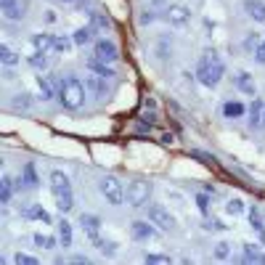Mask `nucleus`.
<instances>
[{"instance_id":"33","label":"nucleus","mask_w":265,"mask_h":265,"mask_svg":"<svg viewBox=\"0 0 265 265\" xmlns=\"http://www.w3.org/2000/svg\"><path fill=\"white\" fill-rule=\"evenodd\" d=\"M201 228H205V231H212V233H223V231H228V226H223V220H217V217H207V220L201 223Z\"/></svg>"},{"instance_id":"6","label":"nucleus","mask_w":265,"mask_h":265,"mask_svg":"<svg viewBox=\"0 0 265 265\" xmlns=\"http://www.w3.org/2000/svg\"><path fill=\"white\" fill-rule=\"evenodd\" d=\"M146 217L157 226L159 231H175L178 228V220H175V215L170 212L165 205H149V212H146Z\"/></svg>"},{"instance_id":"28","label":"nucleus","mask_w":265,"mask_h":265,"mask_svg":"<svg viewBox=\"0 0 265 265\" xmlns=\"http://www.w3.org/2000/svg\"><path fill=\"white\" fill-rule=\"evenodd\" d=\"M0 61H3V67H16L22 61V56L13 48H8V45H0Z\"/></svg>"},{"instance_id":"8","label":"nucleus","mask_w":265,"mask_h":265,"mask_svg":"<svg viewBox=\"0 0 265 265\" xmlns=\"http://www.w3.org/2000/svg\"><path fill=\"white\" fill-rule=\"evenodd\" d=\"M93 56H98L101 61H106V64H114V61L119 58V48H117L114 40L98 37L96 43H93Z\"/></svg>"},{"instance_id":"11","label":"nucleus","mask_w":265,"mask_h":265,"mask_svg":"<svg viewBox=\"0 0 265 265\" xmlns=\"http://www.w3.org/2000/svg\"><path fill=\"white\" fill-rule=\"evenodd\" d=\"M96 32H98V29L88 22V24H83V27H77V29H74V32H72V40H74L77 48H85V45L96 43Z\"/></svg>"},{"instance_id":"45","label":"nucleus","mask_w":265,"mask_h":265,"mask_svg":"<svg viewBox=\"0 0 265 265\" xmlns=\"http://www.w3.org/2000/svg\"><path fill=\"white\" fill-rule=\"evenodd\" d=\"M165 3H167V0H151V6H154V8H159V6H165Z\"/></svg>"},{"instance_id":"31","label":"nucleus","mask_w":265,"mask_h":265,"mask_svg":"<svg viewBox=\"0 0 265 265\" xmlns=\"http://www.w3.org/2000/svg\"><path fill=\"white\" fill-rule=\"evenodd\" d=\"M93 247H96L101 255H109V257L117 255V241H109V239H101V236H98V239H93Z\"/></svg>"},{"instance_id":"23","label":"nucleus","mask_w":265,"mask_h":265,"mask_svg":"<svg viewBox=\"0 0 265 265\" xmlns=\"http://www.w3.org/2000/svg\"><path fill=\"white\" fill-rule=\"evenodd\" d=\"M56 233H58V241H61V247H72V223L67 220V217H61V220L56 223Z\"/></svg>"},{"instance_id":"24","label":"nucleus","mask_w":265,"mask_h":265,"mask_svg":"<svg viewBox=\"0 0 265 265\" xmlns=\"http://www.w3.org/2000/svg\"><path fill=\"white\" fill-rule=\"evenodd\" d=\"M13 191H16V183H13V178L6 173L3 180H0V201H3V205H11Z\"/></svg>"},{"instance_id":"16","label":"nucleus","mask_w":265,"mask_h":265,"mask_svg":"<svg viewBox=\"0 0 265 265\" xmlns=\"http://www.w3.org/2000/svg\"><path fill=\"white\" fill-rule=\"evenodd\" d=\"M22 217H27V220H40V223H45V226L53 223L51 215H48V210H43V205H27V207L22 210Z\"/></svg>"},{"instance_id":"41","label":"nucleus","mask_w":265,"mask_h":265,"mask_svg":"<svg viewBox=\"0 0 265 265\" xmlns=\"http://www.w3.org/2000/svg\"><path fill=\"white\" fill-rule=\"evenodd\" d=\"M255 61H257V64H262V67H265V43H260L257 48H255Z\"/></svg>"},{"instance_id":"35","label":"nucleus","mask_w":265,"mask_h":265,"mask_svg":"<svg viewBox=\"0 0 265 265\" xmlns=\"http://www.w3.org/2000/svg\"><path fill=\"white\" fill-rule=\"evenodd\" d=\"M159 16H157V11H154V6L151 8H146V11H141V16H138V24L141 27H149V24H154Z\"/></svg>"},{"instance_id":"32","label":"nucleus","mask_w":265,"mask_h":265,"mask_svg":"<svg viewBox=\"0 0 265 265\" xmlns=\"http://www.w3.org/2000/svg\"><path fill=\"white\" fill-rule=\"evenodd\" d=\"M241 249H244V260L247 262H265V255L260 252L255 244H244Z\"/></svg>"},{"instance_id":"4","label":"nucleus","mask_w":265,"mask_h":265,"mask_svg":"<svg viewBox=\"0 0 265 265\" xmlns=\"http://www.w3.org/2000/svg\"><path fill=\"white\" fill-rule=\"evenodd\" d=\"M151 183L144 180V178H135L128 183V189H125V201H128L130 207L141 210V207H149V199H151Z\"/></svg>"},{"instance_id":"25","label":"nucleus","mask_w":265,"mask_h":265,"mask_svg":"<svg viewBox=\"0 0 265 265\" xmlns=\"http://www.w3.org/2000/svg\"><path fill=\"white\" fill-rule=\"evenodd\" d=\"M53 37H56V35L35 32V35L29 37V40H32V48H35V51H53Z\"/></svg>"},{"instance_id":"14","label":"nucleus","mask_w":265,"mask_h":265,"mask_svg":"<svg viewBox=\"0 0 265 265\" xmlns=\"http://www.w3.org/2000/svg\"><path fill=\"white\" fill-rule=\"evenodd\" d=\"M233 85H236V90H241L244 96H255L257 93V83H255V77L249 72H239L236 77H233Z\"/></svg>"},{"instance_id":"22","label":"nucleus","mask_w":265,"mask_h":265,"mask_svg":"<svg viewBox=\"0 0 265 265\" xmlns=\"http://www.w3.org/2000/svg\"><path fill=\"white\" fill-rule=\"evenodd\" d=\"M27 64L32 67L35 72H45V69L51 67V58H48V51H35L32 56L27 58Z\"/></svg>"},{"instance_id":"30","label":"nucleus","mask_w":265,"mask_h":265,"mask_svg":"<svg viewBox=\"0 0 265 265\" xmlns=\"http://www.w3.org/2000/svg\"><path fill=\"white\" fill-rule=\"evenodd\" d=\"M226 212L233 215V217H236V215H244V212H247L244 199H241V196H231V199L226 201Z\"/></svg>"},{"instance_id":"15","label":"nucleus","mask_w":265,"mask_h":265,"mask_svg":"<svg viewBox=\"0 0 265 265\" xmlns=\"http://www.w3.org/2000/svg\"><path fill=\"white\" fill-rule=\"evenodd\" d=\"M244 13L252 22L265 24V0H244Z\"/></svg>"},{"instance_id":"3","label":"nucleus","mask_w":265,"mask_h":265,"mask_svg":"<svg viewBox=\"0 0 265 265\" xmlns=\"http://www.w3.org/2000/svg\"><path fill=\"white\" fill-rule=\"evenodd\" d=\"M48 183H51V194L56 199L58 212H69L74 207V194H72L69 175L64 173V170H51V173H48Z\"/></svg>"},{"instance_id":"12","label":"nucleus","mask_w":265,"mask_h":265,"mask_svg":"<svg viewBox=\"0 0 265 265\" xmlns=\"http://www.w3.org/2000/svg\"><path fill=\"white\" fill-rule=\"evenodd\" d=\"M80 228H83V233H85L90 241L101 236V220H98L96 215H90V212H83V215H80Z\"/></svg>"},{"instance_id":"1","label":"nucleus","mask_w":265,"mask_h":265,"mask_svg":"<svg viewBox=\"0 0 265 265\" xmlns=\"http://www.w3.org/2000/svg\"><path fill=\"white\" fill-rule=\"evenodd\" d=\"M196 80L205 85V88H217L223 80V74H226V64H223V58L217 56L215 51H201L199 61H196Z\"/></svg>"},{"instance_id":"19","label":"nucleus","mask_w":265,"mask_h":265,"mask_svg":"<svg viewBox=\"0 0 265 265\" xmlns=\"http://www.w3.org/2000/svg\"><path fill=\"white\" fill-rule=\"evenodd\" d=\"M37 173H35V165L32 162H27L24 165V178H19V183H16V191H22V189H37Z\"/></svg>"},{"instance_id":"43","label":"nucleus","mask_w":265,"mask_h":265,"mask_svg":"<svg viewBox=\"0 0 265 265\" xmlns=\"http://www.w3.org/2000/svg\"><path fill=\"white\" fill-rule=\"evenodd\" d=\"M3 77H6V83H13V80H16V74H13V67H6Z\"/></svg>"},{"instance_id":"9","label":"nucleus","mask_w":265,"mask_h":265,"mask_svg":"<svg viewBox=\"0 0 265 265\" xmlns=\"http://www.w3.org/2000/svg\"><path fill=\"white\" fill-rule=\"evenodd\" d=\"M157 231H159V228L154 226L149 217H146V220H133V223H130V233H133L135 241H151L154 236H157Z\"/></svg>"},{"instance_id":"2","label":"nucleus","mask_w":265,"mask_h":265,"mask_svg":"<svg viewBox=\"0 0 265 265\" xmlns=\"http://www.w3.org/2000/svg\"><path fill=\"white\" fill-rule=\"evenodd\" d=\"M88 88H85V83L80 80L77 74H67V77H61L58 80V93H56V98H58V104L67 109V112H77L83 104H85V93Z\"/></svg>"},{"instance_id":"13","label":"nucleus","mask_w":265,"mask_h":265,"mask_svg":"<svg viewBox=\"0 0 265 265\" xmlns=\"http://www.w3.org/2000/svg\"><path fill=\"white\" fill-rule=\"evenodd\" d=\"M85 69H88V72H93V74H98V77H106V80H112V77H114V69H112V64H106V61H101L98 56H90V58L85 61Z\"/></svg>"},{"instance_id":"20","label":"nucleus","mask_w":265,"mask_h":265,"mask_svg":"<svg viewBox=\"0 0 265 265\" xmlns=\"http://www.w3.org/2000/svg\"><path fill=\"white\" fill-rule=\"evenodd\" d=\"M220 112H223V117H226V119H241V117L249 112V109H247L241 101H226Z\"/></svg>"},{"instance_id":"5","label":"nucleus","mask_w":265,"mask_h":265,"mask_svg":"<svg viewBox=\"0 0 265 265\" xmlns=\"http://www.w3.org/2000/svg\"><path fill=\"white\" fill-rule=\"evenodd\" d=\"M98 194L106 199V205H112V207L125 205V186L114 175H101L98 178Z\"/></svg>"},{"instance_id":"21","label":"nucleus","mask_w":265,"mask_h":265,"mask_svg":"<svg viewBox=\"0 0 265 265\" xmlns=\"http://www.w3.org/2000/svg\"><path fill=\"white\" fill-rule=\"evenodd\" d=\"M8 109L11 112H29V109H32V96H29V93H16V96L11 98V104H8Z\"/></svg>"},{"instance_id":"10","label":"nucleus","mask_w":265,"mask_h":265,"mask_svg":"<svg viewBox=\"0 0 265 265\" xmlns=\"http://www.w3.org/2000/svg\"><path fill=\"white\" fill-rule=\"evenodd\" d=\"M24 3L22 0H0V13H3L6 22H22L27 13H24Z\"/></svg>"},{"instance_id":"40","label":"nucleus","mask_w":265,"mask_h":265,"mask_svg":"<svg viewBox=\"0 0 265 265\" xmlns=\"http://www.w3.org/2000/svg\"><path fill=\"white\" fill-rule=\"evenodd\" d=\"M90 24L96 27V29H106V27H109V19H104L101 13H93V19H90Z\"/></svg>"},{"instance_id":"38","label":"nucleus","mask_w":265,"mask_h":265,"mask_svg":"<svg viewBox=\"0 0 265 265\" xmlns=\"http://www.w3.org/2000/svg\"><path fill=\"white\" fill-rule=\"evenodd\" d=\"M13 262H16V265H37L40 260H37V257H32V255H24V252H16V255H13Z\"/></svg>"},{"instance_id":"26","label":"nucleus","mask_w":265,"mask_h":265,"mask_svg":"<svg viewBox=\"0 0 265 265\" xmlns=\"http://www.w3.org/2000/svg\"><path fill=\"white\" fill-rule=\"evenodd\" d=\"M249 223H252V231L257 233V239L265 241V226H262V217L257 207H249Z\"/></svg>"},{"instance_id":"18","label":"nucleus","mask_w":265,"mask_h":265,"mask_svg":"<svg viewBox=\"0 0 265 265\" xmlns=\"http://www.w3.org/2000/svg\"><path fill=\"white\" fill-rule=\"evenodd\" d=\"M262 112H265V101H262V98H255L252 106H249V128H252V130H260V128H262Z\"/></svg>"},{"instance_id":"44","label":"nucleus","mask_w":265,"mask_h":265,"mask_svg":"<svg viewBox=\"0 0 265 265\" xmlns=\"http://www.w3.org/2000/svg\"><path fill=\"white\" fill-rule=\"evenodd\" d=\"M72 260H74V262H90V257H88V255H74Z\"/></svg>"},{"instance_id":"47","label":"nucleus","mask_w":265,"mask_h":265,"mask_svg":"<svg viewBox=\"0 0 265 265\" xmlns=\"http://www.w3.org/2000/svg\"><path fill=\"white\" fill-rule=\"evenodd\" d=\"M262 128H265V112H262Z\"/></svg>"},{"instance_id":"34","label":"nucleus","mask_w":265,"mask_h":265,"mask_svg":"<svg viewBox=\"0 0 265 265\" xmlns=\"http://www.w3.org/2000/svg\"><path fill=\"white\" fill-rule=\"evenodd\" d=\"M212 257H215V260H228V257H231V244H228V241H217Z\"/></svg>"},{"instance_id":"7","label":"nucleus","mask_w":265,"mask_h":265,"mask_svg":"<svg viewBox=\"0 0 265 265\" xmlns=\"http://www.w3.org/2000/svg\"><path fill=\"white\" fill-rule=\"evenodd\" d=\"M162 19H165L170 27H186V24L191 22V8L183 6V3H167Z\"/></svg>"},{"instance_id":"42","label":"nucleus","mask_w":265,"mask_h":265,"mask_svg":"<svg viewBox=\"0 0 265 265\" xmlns=\"http://www.w3.org/2000/svg\"><path fill=\"white\" fill-rule=\"evenodd\" d=\"M58 16H56V11H45V24H56Z\"/></svg>"},{"instance_id":"36","label":"nucleus","mask_w":265,"mask_h":265,"mask_svg":"<svg viewBox=\"0 0 265 265\" xmlns=\"http://www.w3.org/2000/svg\"><path fill=\"white\" fill-rule=\"evenodd\" d=\"M260 43H262V37H260L257 32H247V37H244V48L255 53V48H257Z\"/></svg>"},{"instance_id":"37","label":"nucleus","mask_w":265,"mask_h":265,"mask_svg":"<svg viewBox=\"0 0 265 265\" xmlns=\"http://www.w3.org/2000/svg\"><path fill=\"white\" fill-rule=\"evenodd\" d=\"M196 207L201 210V215H210V196H207L205 191L196 194Z\"/></svg>"},{"instance_id":"39","label":"nucleus","mask_w":265,"mask_h":265,"mask_svg":"<svg viewBox=\"0 0 265 265\" xmlns=\"http://www.w3.org/2000/svg\"><path fill=\"white\" fill-rule=\"evenodd\" d=\"M144 262H173V257L170 255H154V252H149V255H144Z\"/></svg>"},{"instance_id":"17","label":"nucleus","mask_w":265,"mask_h":265,"mask_svg":"<svg viewBox=\"0 0 265 265\" xmlns=\"http://www.w3.org/2000/svg\"><path fill=\"white\" fill-rule=\"evenodd\" d=\"M85 88L93 93V96H96V98H104L106 96V77H98V74H93L90 72V77H85Z\"/></svg>"},{"instance_id":"46","label":"nucleus","mask_w":265,"mask_h":265,"mask_svg":"<svg viewBox=\"0 0 265 265\" xmlns=\"http://www.w3.org/2000/svg\"><path fill=\"white\" fill-rule=\"evenodd\" d=\"M58 3H74V0H58Z\"/></svg>"},{"instance_id":"27","label":"nucleus","mask_w":265,"mask_h":265,"mask_svg":"<svg viewBox=\"0 0 265 265\" xmlns=\"http://www.w3.org/2000/svg\"><path fill=\"white\" fill-rule=\"evenodd\" d=\"M32 241H35V247H40V249H56L58 247V239L56 236H51V233H35L32 236Z\"/></svg>"},{"instance_id":"29","label":"nucleus","mask_w":265,"mask_h":265,"mask_svg":"<svg viewBox=\"0 0 265 265\" xmlns=\"http://www.w3.org/2000/svg\"><path fill=\"white\" fill-rule=\"evenodd\" d=\"M72 48H74L72 35H56V37H53V51H58V53H69Z\"/></svg>"}]
</instances>
